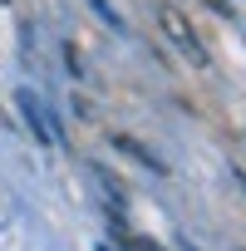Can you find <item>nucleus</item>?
Instances as JSON below:
<instances>
[{
	"label": "nucleus",
	"instance_id": "nucleus-1",
	"mask_svg": "<svg viewBox=\"0 0 246 251\" xmlns=\"http://www.w3.org/2000/svg\"><path fill=\"white\" fill-rule=\"evenodd\" d=\"M158 30L168 35V45L182 54V59H192V64H207V45H202V35L192 30V20L172 5V0H158Z\"/></svg>",
	"mask_w": 246,
	"mask_h": 251
},
{
	"label": "nucleus",
	"instance_id": "nucleus-2",
	"mask_svg": "<svg viewBox=\"0 0 246 251\" xmlns=\"http://www.w3.org/2000/svg\"><path fill=\"white\" fill-rule=\"evenodd\" d=\"M20 113H25V128L40 138V143H49V128H45V113H40V103L30 99V94H20Z\"/></svg>",
	"mask_w": 246,
	"mask_h": 251
},
{
	"label": "nucleus",
	"instance_id": "nucleus-3",
	"mask_svg": "<svg viewBox=\"0 0 246 251\" xmlns=\"http://www.w3.org/2000/svg\"><path fill=\"white\" fill-rule=\"evenodd\" d=\"M113 148H123V153H133V158H138V163H148V168H153V173H163V163H158V158H153V153H148V148H143V143H133V138H113Z\"/></svg>",
	"mask_w": 246,
	"mask_h": 251
},
{
	"label": "nucleus",
	"instance_id": "nucleus-4",
	"mask_svg": "<svg viewBox=\"0 0 246 251\" xmlns=\"http://www.w3.org/2000/svg\"><path fill=\"white\" fill-rule=\"evenodd\" d=\"M89 5H94V10H98V15H103V20H108V25H113V30H123V20H118V15H113V5H108V0H89Z\"/></svg>",
	"mask_w": 246,
	"mask_h": 251
},
{
	"label": "nucleus",
	"instance_id": "nucleus-5",
	"mask_svg": "<svg viewBox=\"0 0 246 251\" xmlns=\"http://www.w3.org/2000/svg\"><path fill=\"white\" fill-rule=\"evenodd\" d=\"M123 246H128V251H163V246L148 241V236H123Z\"/></svg>",
	"mask_w": 246,
	"mask_h": 251
},
{
	"label": "nucleus",
	"instance_id": "nucleus-6",
	"mask_svg": "<svg viewBox=\"0 0 246 251\" xmlns=\"http://www.w3.org/2000/svg\"><path fill=\"white\" fill-rule=\"evenodd\" d=\"M202 5H207V10H217V15H231V5H226V0H202Z\"/></svg>",
	"mask_w": 246,
	"mask_h": 251
},
{
	"label": "nucleus",
	"instance_id": "nucleus-7",
	"mask_svg": "<svg viewBox=\"0 0 246 251\" xmlns=\"http://www.w3.org/2000/svg\"><path fill=\"white\" fill-rule=\"evenodd\" d=\"M182 251H197V246H192V241H182Z\"/></svg>",
	"mask_w": 246,
	"mask_h": 251
},
{
	"label": "nucleus",
	"instance_id": "nucleus-8",
	"mask_svg": "<svg viewBox=\"0 0 246 251\" xmlns=\"http://www.w3.org/2000/svg\"><path fill=\"white\" fill-rule=\"evenodd\" d=\"M236 182H241V187H246V173H236Z\"/></svg>",
	"mask_w": 246,
	"mask_h": 251
},
{
	"label": "nucleus",
	"instance_id": "nucleus-9",
	"mask_svg": "<svg viewBox=\"0 0 246 251\" xmlns=\"http://www.w3.org/2000/svg\"><path fill=\"white\" fill-rule=\"evenodd\" d=\"M98 251H113V246H98Z\"/></svg>",
	"mask_w": 246,
	"mask_h": 251
},
{
	"label": "nucleus",
	"instance_id": "nucleus-10",
	"mask_svg": "<svg viewBox=\"0 0 246 251\" xmlns=\"http://www.w3.org/2000/svg\"><path fill=\"white\" fill-rule=\"evenodd\" d=\"M0 5H10V0H0Z\"/></svg>",
	"mask_w": 246,
	"mask_h": 251
}]
</instances>
